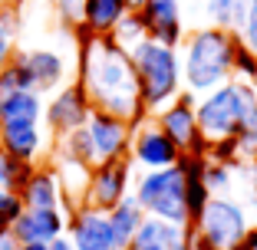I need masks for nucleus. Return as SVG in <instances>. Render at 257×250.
I'll return each instance as SVG.
<instances>
[{"mask_svg":"<svg viewBox=\"0 0 257 250\" xmlns=\"http://www.w3.org/2000/svg\"><path fill=\"white\" fill-rule=\"evenodd\" d=\"M79 83H83L92 109L112 112L119 119L132 122V125L149 115L142 106V92H139L132 60L112 37L86 40L83 63H79Z\"/></svg>","mask_w":257,"mask_h":250,"instance_id":"obj_1","label":"nucleus"},{"mask_svg":"<svg viewBox=\"0 0 257 250\" xmlns=\"http://www.w3.org/2000/svg\"><path fill=\"white\" fill-rule=\"evenodd\" d=\"M234 33L224 27H214V23L185 33L182 46H178L185 89L195 96H204V92L218 89L221 83L234 79Z\"/></svg>","mask_w":257,"mask_h":250,"instance_id":"obj_2","label":"nucleus"},{"mask_svg":"<svg viewBox=\"0 0 257 250\" xmlns=\"http://www.w3.org/2000/svg\"><path fill=\"white\" fill-rule=\"evenodd\" d=\"M128 60H132V69H136L142 106L149 115H155L159 109H165L168 102H175L185 92L178 46H168L162 40L145 37L142 43H136L128 50Z\"/></svg>","mask_w":257,"mask_h":250,"instance_id":"obj_3","label":"nucleus"},{"mask_svg":"<svg viewBox=\"0 0 257 250\" xmlns=\"http://www.w3.org/2000/svg\"><path fill=\"white\" fill-rule=\"evenodd\" d=\"M250 109H257V89L247 79H227L218 89L198 96L195 112H198V129L208 145L234 138L241 122L247 119Z\"/></svg>","mask_w":257,"mask_h":250,"instance_id":"obj_4","label":"nucleus"},{"mask_svg":"<svg viewBox=\"0 0 257 250\" xmlns=\"http://www.w3.org/2000/svg\"><path fill=\"white\" fill-rule=\"evenodd\" d=\"M132 194L142 204V211L149 217H162L172 224L188 227V207H185V168L182 161L168 168H152V171H139Z\"/></svg>","mask_w":257,"mask_h":250,"instance_id":"obj_5","label":"nucleus"},{"mask_svg":"<svg viewBox=\"0 0 257 250\" xmlns=\"http://www.w3.org/2000/svg\"><path fill=\"white\" fill-rule=\"evenodd\" d=\"M191 227L211 243V250H237L247 230L254 227V220L247 217L241 201L227 194H211L204 211L191 220Z\"/></svg>","mask_w":257,"mask_h":250,"instance_id":"obj_6","label":"nucleus"},{"mask_svg":"<svg viewBox=\"0 0 257 250\" xmlns=\"http://www.w3.org/2000/svg\"><path fill=\"white\" fill-rule=\"evenodd\" d=\"M132 184H136V165L128 158L119 161H99L92 165L89 184H86V197L83 204L96 207V211H112L122 197L132 194Z\"/></svg>","mask_w":257,"mask_h":250,"instance_id":"obj_7","label":"nucleus"},{"mask_svg":"<svg viewBox=\"0 0 257 250\" xmlns=\"http://www.w3.org/2000/svg\"><path fill=\"white\" fill-rule=\"evenodd\" d=\"M195 102H198V96L185 89L175 102H168L165 109L155 112V122H159L162 129H165V135L182 148V155H204V158H208V142L201 138V129H198Z\"/></svg>","mask_w":257,"mask_h":250,"instance_id":"obj_8","label":"nucleus"},{"mask_svg":"<svg viewBox=\"0 0 257 250\" xmlns=\"http://www.w3.org/2000/svg\"><path fill=\"white\" fill-rule=\"evenodd\" d=\"M128 161L142 171H152V168H168L182 161V148L165 135L155 115H145L142 122H136L132 129V142H128Z\"/></svg>","mask_w":257,"mask_h":250,"instance_id":"obj_9","label":"nucleus"},{"mask_svg":"<svg viewBox=\"0 0 257 250\" xmlns=\"http://www.w3.org/2000/svg\"><path fill=\"white\" fill-rule=\"evenodd\" d=\"M89 115H92V102H89V96H86L79 79L60 86L56 92H50V102H46V109H43V122H46V129H50L53 138L86 125Z\"/></svg>","mask_w":257,"mask_h":250,"instance_id":"obj_10","label":"nucleus"},{"mask_svg":"<svg viewBox=\"0 0 257 250\" xmlns=\"http://www.w3.org/2000/svg\"><path fill=\"white\" fill-rule=\"evenodd\" d=\"M66 234L76 243V250H125L115 237L112 224H109V214L96 211L89 204H79L69 211Z\"/></svg>","mask_w":257,"mask_h":250,"instance_id":"obj_11","label":"nucleus"},{"mask_svg":"<svg viewBox=\"0 0 257 250\" xmlns=\"http://www.w3.org/2000/svg\"><path fill=\"white\" fill-rule=\"evenodd\" d=\"M86 129H89L92 148H96V165L128 158V142H132V129H136L132 122L119 119L112 112H102V109H92Z\"/></svg>","mask_w":257,"mask_h":250,"instance_id":"obj_12","label":"nucleus"},{"mask_svg":"<svg viewBox=\"0 0 257 250\" xmlns=\"http://www.w3.org/2000/svg\"><path fill=\"white\" fill-rule=\"evenodd\" d=\"M136 14L142 17L145 33L152 40H162L168 46H182V40H185L182 0H142L136 7Z\"/></svg>","mask_w":257,"mask_h":250,"instance_id":"obj_13","label":"nucleus"},{"mask_svg":"<svg viewBox=\"0 0 257 250\" xmlns=\"http://www.w3.org/2000/svg\"><path fill=\"white\" fill-rule=\"evenodd\" d=\"M69 211L66 204L60 207H23V214L17 217V224L10 230L17 234L20 243H50L60 234H66Z\"/></svg>","mask_w":257,"mask_h":250,"instance_id":"obj_14","label":"nucleus"},{"mask_svg":"<svg viewBox=\"0 0 257 250\" xmlns=\"http://www.w3.org/2000/svg\"><path fill=\"white\" fill-rule=\"evenodd\" d=\"M17 60H20V66L30 73L33 79V89L37 92H56L60 86H66L69 79V66H66V56L60 53V50H17Z\"/></svg>","mask_w":257,"mask_h":250,"instance_id":"obj_15","label":"nucleus"},{"mask_svg":"<svg viewBox=\"0 0 257 250\" xmlns=\"http://www.w3.org/2000/svg\"><path fill=\"white\" fill-rule=\"evenodd\" d=\"M46 148V132L40 122H0V152L27 165H40Z\"/></svg>","mask_w":257,"mask_h":250,"instance_id":"obj_16","label":"nucleus"},{"mask_svg":"<svg viewBox=\"0 0 257 250\" xmlns=\"http://www.w3.org/2000/svg\"><path fill=\"white\" fill-rule=\"evenodd\" d=\"M23 207H60L63 204V184L60 174L50 165H33L30 178L20 188Z\"/></svg>","mask_w":257,"mask_h":250,"instance_id":"obj_17","label":"nucleus"},{"mask_svg":"<svg viewBox=\"0 0 257 250\" xmlns=\"http://www.w3.org/2000/svg\"><path fill=\"white\" fill-rule=\"evenodd\" d=\"M185 230L188 227L172 224V220L145 217L139 234L128 243V250H185Z\"/></svg>","mask_w":257,"mask_h":250,"instance_id":"obj_18","label":"nucleus"},{"mask_svg":"<svg viewBox=\"0 0 257 250\" xmlns=\"http://www.w3.org/2000/svg\"><path fill=\"white\" fill-rule=\"evenodd\" d=\"M128 0H83V14H79V27L89 37H109L128 14Z\"/></svg>","mask_w":257,"mask_h":250,"instance_id":"obj_19","label":"nucleus"},{"mask_svg":"<svg viewBox=\"0 0 257 250\" xmlns=\"http://www.w3.org/2000/svg\"><path fill=\"white\" fill-rule=\"evenodd\" d=\"M204 165L208 158L204 155H182V168H185V207H188V217L195 220L204 211V204L211 201V188H208V178H204Z\"/></svg>","mask_w":257,"mask_h":250,"instance_id":"obj_20","label":"nucleus"},{"mask_svg":"<svg viewBox=\"0 0 257 250\" xmlns=\"http://www.w3.org/2000/svg\"><path fill=\"white\" fill-rule=\"evenodd\" d=\"M43 109H46L43 92L23 89L0 96V122H43Z\"/></svg>","mask_w":257,"mask_h":250,"instance_id":"obj_21","label":"nucleus"},{"mask_svg":"<svg viewBox=\"0 0 257 250\" xmlns=\"http://www.w3.org/2000/svg\"><path fill=\"white\" fill-rule=\"evenodd\" d=\"M149 217V214L142 211V204L136 201V194H128V197H122L119 204L109 211V224H112V230H115V237H119V243L128 250V243H132V237L139 234V227H142V220Z\"/></svg>","mask_w":257,"mask_h":250,"instance_id":"obj_22","label":"nucleus"},{"mask_svg":"<svg viewBox=\"0 0 257 250\" xmlns=\"http://www.w3.org/2000/svg\"><path fill=\"white\" fill-rule=\"evenodd\" d=\"M56 155L73 158V161H83V165H96V148H92L89 129H86V125H79V129L60 135V138H56Z\"/></svg>","mask_w":257,"mask_h":250,"instance_id":"obj_23","label":"nucleus"},{"mask_svg":"<svg viewBox=\"0 0 257 250\" xmlns=\"http://www.w3.org/2000/svg\"><path fill=\"white\" fill-rule=\"evenodd\" d=\"M109 37H112L115 43H119L122 50H125V53H128V50H132V46H136V43H142V40L149 37V33H145V23H142V17H139L136 10H128V14L122 17V23H119V27H115L112 33H109Z\"/></svg>","mask_w":257,"mask_h":250,"instance_id":"obj_24","label":"nucleus"},{"mask_svg":"<svg viewBox=\"0 0 257 250\" xmlns=\"http://www.w3.org/2000/svg\"><path fill=\"white\" fill-rule=\"evenodd\" d=\"M33 165H27V161L14 158V155L0 152V188H10V191H20L23 181L30 178Z\"/></svg>","mask_w":257,"mask_h":250,"instance_id":"obj_25","label":"nucleus"},{"mask_svg":"<svg viewBox=\"0 0 257 250\" xmlns=\"http://www.w3.org/2000/svg\"><path fill=\"white\" fill-rule=\"evenodd\" d=\"M237 168H244V165H227V161L208 158V165H204V178H208V188H211V194H227V191H231Z\"/></svg>","mask_w":257,"mask_h":250,"instance_id":"obj_26","label":"nucleus"},{"mask_svg":"<svg viewBox=\"0 0 257 250\" xmlns=\"http://www.w3.org/2000/svg\"><path fill=\"white\" fill-rule=\"evenodd\" d=\"M23 89H33V79L30 73L20 66V60H10L7 66L0 69V96H10V92H23ZM37 92V89H33Z\"/></svg>","mask_w":257,"mask_h":250,"instance_id":"obj_27","label":"nucleus"},{"mask_svg":"<svg viewBox=\"0 0 257 250\" xmlns=\"http://www.w3.org/2000/svg\"><path fill=\"white\" fill-rule=\"evenodd\" d=\"M23 214V197L20 191L0 188V230H10L17 224V217Z\"/></svg>","mask_w":257,"mask_h":250,"instance_id":"obj_28","label":"nucleus"},{"mask_svg":"<svg viewBox=\"0 0 257 250\" xmlns=\"http://www.w3.org/2000/svg\"><path fill=\"white\" fill-rule=\"evenodd\" d=\"M204 14H208V23L231 30L234 27V0H204Z\"/></svg>","mask_w":257,"mask_h":250,"instance_id":"obj_29","label":"nucleus"},{"mask_svg":"<svg viewBox=\"0 0 257 250\" xmlns=\"http://www.w3.org/2000/svg\"><path fill=\"white\" fill-rule=\"evenodd\" d=\"M14 10H0V69L14 60Z\"/></svg>","mask_w":257,"mask_h":250,"instance_id":"obj_30","label":"nucleus"},{"mask_svg":"<svg viewBox=\"0 0 257 250\" xmlns=\"http://www.w3.org/2000/svg\"><path fill=\"white\" fill-rule=\"evenodd\" d=\"M234 79H247V83L257 79V56L250 53L247 46H241V40L234 46Z\"/></svg>","mask_w":257,"mask_h":250,"instance_id":"obj_31","label":"nucleus"},{"mask_svg":"<svg viewBox=\"0 0 257 250\" xmlns=\"http://www.w3.org/2000/svg\"><path fill=\"white\" fill-rule=\"evenodd\" d=\"M237 40H241V46H247L250 53L257 56V7L250 10V17H247V23L241 27V33H237Z\"/></svg>","mask_w":257,"mask_h":250,"instance_id":"obj_32","label":"nucleus"},{"mask_svg":"<svg viewBox=\"0 0 257 250\" xmlns=\"http://www.w3.org/2000/svg\"><path fill=\"white\" fill-rule=\"evenodd\" d=\"M56 14L63 17V23H79L83 0H56Z\"/></svg>","mask_w":257,"mask_h":250,"instance_id":"obj_33","label":"nucleus"},{"mask_svg":"<svg viewBox=\"0 0 257 250\" xmlns=\"http://www.w3.org/2000/svg\"><path fill=\"white\" fill-rule=\"evenodd\" d=\"M185 250H211V243H208V240H204V237L188 224V230H185Z\"/></svg>","mask_w":257,"mask_h":250,"instance_id":"obj_34","label":"nucleus"},{"mask_svg":"<svg viewBox=\"0 0 257 250\" xmlns=\"http://www.w3.org/2000/svg\"><path fill=\"white\" fill-rule=\"evenodd\" d=\"M0 250H20V240L14 230H0Z\"/></svg>","mask_w":257,"mask_h":250,"instance_id":"obj_35","label":"nucleus"},{"mask_svg":"<svg viewBox=\"0 0 257 250\" xmlns=\"http://www.w3.org/2000/svg\"><path fill=\"white\" fill-rule=\"evenodd\" d=\"M50 250H76V243L69 240V234H60L56 240H50Z\"/></svg>","mask_w":257,"mask_h":250,"instance_id":"obj_36","label":"nucleus"},{"mask_svg":"<svg viewBox=\"0 0 257 250\" xmlns=\"http://www.w3.org/2000/svg\"><path fill=\"white\" fill-rule=\"evenodd\" d=\"M247 165H250V188H254V194H257V155L247 161Z\"/></svg>","mask_w":257,"mask_h":250,"instance_id":"obj_37","label":"nucleus"},{"mask_svg":"<svg viewBox=\"0 0 257 250\" xmlns=\"http://www.w3.org/2000/svg\"><path fill=\"white\" fill-rule=\"evenodd\" d=\"M20 250H50V243H20Z\"/></svg>","mask_w":257,"mask_h":250,"instance_id":"obj_38","label":"nucleus"},{"mask_svg":"<svg viewBox=\"0 0 257 250\" xmlns=\"http://www.w3.org/2000/svg\"><path fill=\"white\" fill-rule=\"evenodd\" d=\"M14 4L17 0H0V10H14Z\"/></svg>","mask_w":257,"mask_h":250,"instance_id":"obj_39","label":"nucleus"},{"mask_svg":"<svg viewBox=\"0 0 257 250\" xmlns=\"http://www.w3.org/2000/svg\"><path fill=\"white\" fill-rule=\"evenodd\" d=\"M139 4H142V0H128V7H132V10H136V7H139Z\"/></svg>","mask_w":257,"mask_h":250,"instance_id":"obj_40","label":"nucleus"},{"mask_svg":"<svg viewBox=\"0 0 257 250\" xmlns=\"http://www.w3.org/2000/svg\"><path fill=\"white\" fill-rule=\"evenodd\" d=\"M250 220H254V224H257V201H254V217H250Z\"/></svg>","mask_w":257,"mask_h":250,"instance_id":"obj_41","label":"nucleus"}]
</instances>
